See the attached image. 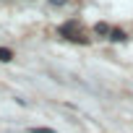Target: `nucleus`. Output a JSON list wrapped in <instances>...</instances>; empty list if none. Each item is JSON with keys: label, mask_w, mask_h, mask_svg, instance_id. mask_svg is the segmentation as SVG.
<instances>
[{"label": "nucleus", "mask_w": 133, "mask_h": 133, "mask_svg": "<svg viewBox=\"0 0 133 133\" xmlns=\"http://www.w3.org/2000/svg\"><path fill=\"white\" fill-rule=\"evenodd\" d=\"M60 34L65 37V39H71V42H81V44H86L89 39L84 37V29L76 24V21H68V24H63L60 26Z\"/></svg>", "instance_id": "1"}, {"label": "nucleus", "mask_w": 133, "mask_h": 133, "mask_svg": "<svg viewBox=\"0 0 133 133\" xmlns=\"http://www.w3.org/2000/svg\"><path fill=\"white\" fill-rule=\"evenodd\" d=\"M13 60V52L8 47H0V63H11Z\"/></svg>", "instance_id": "2"}, {"label": "nucleus", "mask_w": 133, "mask_h": 133, "mask_svg": "<svg viewBox=\"0 0 133 133\" xmlns=\"http://www.w3.org/2000/svg\"><path fill=\"white\" fill-rule=\"evenodd\" d=\"M110 39H112V42H123V39H125V34H123L120 29H112V31H110Z\"/></svg>", "instance_id": "3"}, {"label": "nucleus", "mask_w": 133, "mask_h": 133, "mask_svg": "<svg viewBox=\"0 0 133 133\" xmlns=\"http://www.w3.org/2000/svg\"><path fill=\"white\" fill-rule=\"evenodd\" d=\"M94 31H97V34H110V26H107V24H97Z\"/></svg>", "instance_id": "4"}, {"label": "nucleus", "mask_w": 133, "mask_h": 133, "mask_svg": "<svg viewBox=\"0 0 133 133\" xmlns=\"http://www.w3.org/2000/svg\"><path fill=\"white\" fill-rule=\"evenodd\" d=\"M29 130H31V133H55L52 128H29Z\"/></svg>", "instance_id": "5"}]
</instances>
